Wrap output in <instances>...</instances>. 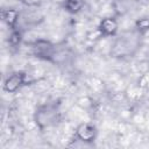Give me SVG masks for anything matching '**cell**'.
Masks as SVG:
<instances>
[{
    "label": "cell",
    "mask_w": 149,
    "mask_h": 149,
    "mask_svg": "<svg viewBox=\"0 0 149 149\" xmlns=\"http://www.w3.org/2000/svg\"><path fill=\"white\" fill-rule=\"evenodd\" d=\"M143 34L140 33L136 28H134L132 30L123 31L114 41L112 49H111V55L115 58L132 57L133 55L136 54V51L141 47V36Z\"/></svg>",
    "instance_id": "obj_1"
},
{
    "label": "cell",
    "mask_w": 149,
    "mask_h": 149,
    "mask_svg": "<svg viewBox=\"0 0 149 149\" xmlns=\"http://www.w3.org/2000/svg\"><path fill=\"white\" fill-rule=\"evenodd\" d=\"M35 122L41 128H48L55 126L59 120V112L55 104H47L40 106L35 112Z\"/></svg>",
    "instance_id": "obj_2"
},
{
    "label": "cell",
    "mask_w": 149,
    "mask_h": 149,
    "mask_svg": "<svg viewBox=\"0 0 149 149\" xmlns=\"http://www.w3.org/2000/svg\"><path fill=\"white\" fill-rule=\"evenodd\" d=\"M24 80H26V73L24 72H21V71L14 72V73H12L5 80V83H3V90L6 92H9V93L16 92L24 84Z\"/></svg>",
    "instance_id": "obj_3"
},
{
    "label": "cell",
    "mask_w": 149,
    "mask_h": 149,
    "mask_svg": "<svg viewBox=\"0 0 149 149\" xmlns=\"http://www.w3.org/2000/svg\"><path fill=\"white\" fill-rule=\"evenodd\" d=\"M76 136L84 142H92L97 136V128L91 123H81L76 130Z\"/></svg>",
    "instance_id": "obj_4"
},
{
    "label": "cell",
    "mask_w": 149,
    "mask_h": 149,
    "mask_svg": "<svg viewBox=\"0 0 149 149\" xmlns=\"http://www.w3.org/2000/svg\"><path fill=\"white\" fill-rule=\"evenodd\" d=\"M99 29L101 31L102 35L105 36H111V35H114L118 30V23L112 17H106L104 19L100 24H99Z\"/></svg>",
    "instance_id": "obj_5"
},
{
    "label": "cell",
    "mask_w": 149,
    "mask_h": 149,
    "mask_svg": "<svg viewBox=\"0 0 149 149\" xmlns=\"http://www.w3.org/2000/svg\"><path fill=\"white\" fill-rule=\"evenodd\" d=\"M2 19L9 28L15 29V26H16L17 19H19V13H17V10H15L13 8L2 9Z\"/></svg>",
    "instance_id": "obj_6"
},
{
    "label": "cell",
    "mask_w": 149,
    "mask_h": 149,
    "mask_svg": "<svg viewBox=\"0 0 149 149\" xmlns=\"http://www.w3.org/2000/svg\"><path fill=\"white\" fill-rule=\"evenodd\" d=\"M84 6V0H65V8L70 13H77Z\"/></svg>",
    "instance_id": "obj_7"
},
{
    "label": "cell",
    "mask_w": 149,
    "mask_h": 149,
    "mask_svg": "<svg viewBox=\"0 0 149 149\" xmlns=\"http://www.w3.org/2000/svg\"><path fill=\"white\" fill-rule=\"evenodd\" d=\"M135 28H136L140 33H142V34H144L146 31H148V30H149V17L139 19V20L136 21V23H135Z\"/></svg>",
    "instance_id": "obj_8"
},
{
    "label": "cell",
    "mask_w": 149,
    "mask_h": 149,
    "mask_svg": "<svg viewBox=\"0 0 149 149\" xmlns=\"http://www.w3.org/2000/svg\"><path fill=\"white\" fill-rule=\"evenodd\" d=\"M20 33L17 31V30H15V29H13V31H12V34H10V36H9V42H10V44H13V45H16L19 42H20Z\"/></svg>",
    "instance_id": "obj_9"
},
{
    "label": "cell",
    "mask_w": 149,
    "mask_h": 149,
    "mask_svg": "<svg viewBox=\"0 0 149 149\" xmlns=\"http://www.w3.org/2000/svg\"><path fill=\"white\" fill-rule=\"evenodd\" d=\"M23 3L26 5H29V6H34V5H37L40 0H21Z\"/></svg>",
    "instance_id": "obj_10"
}]
</instances>
